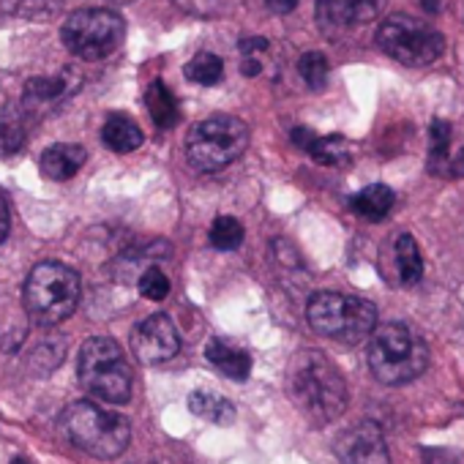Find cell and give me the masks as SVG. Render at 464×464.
<instances>
[{"mask_svg": "<svg viewBox=\"0 0 464 464\" xmlns=\"http://www.w3.org/2000/svg\"><path fill=\"white\" fill-rule=\"evenodd\" d=\"M287 393L295 407L317 426L344 415L350 391L344 374L320 350H301L287 366Z\"/></svg>", "mask_w": 464, "mask_h": 464, "instance_id": "6da1fadb", "label": "cell"}, {"mask_svg": "<svg viewBox=\"0 0 464 464\" xmlns=\"http://www.w3.org/2000/svg\"><path fill=\"white\" fill-rule=\"evenodd\" d=\"M429 366V347L407 323H385L374 328L369 342V369L382 385H404L418 380Z\"/></svg>", "mask_w": 464, "mask_h": 464, "instance_id": "7a4b0ae2", "label": "cell"}, {"mask_svg": "<svg viewBox=\"0 0 464 464\" xmlns=\"http://www.w3.org/2000/svg\"><path fill=\"white\" fill-rule=\"evenodd\" d=\"M80 295H82L80 274L66 263L47 260L34 266V271L28 274L23 290V306L36 325H58L74 314Z\"/></svg>", "mask_w": 464, "mask_h": 464, "instance_id": "3957f363", "label": "cell"}, {"mask_svg": "<svg viewBox=\"0 0 464 464\" xmlns=\"http://www.w3.org/2000/svg\"><path fill=\"white\" fill-rule=\"evenodd\" d=\"M61 426L66 437L96 459H118L131 442V423L121 412L93 401H74L63 410Z\"/></svg>", "mask_w": 464, "mask_h": 464, "instance_id": "277c9868", "label": "cell"}, {"mask_svg": "<svg viewBox=\"0 0 464 464\" xmlns=\"http://www.w3.org/2000/svg\"><path fill=\"white\" fill-rule=\"evenodd\" d=\"M80 385L110 404H126L131 399V366L115 339L93 336L80 347L77 358Z\"/></svg>", "mask_w": 464, "mask_h": 464, "instance_id": "5b68a950", "label": "cell"}, {"mask_svg": "<svg viewBox=\"0 0 464 464\" xmlns=\"http://www.w3.org/2000/svg\"><path fill=\"white\" fill-rule=\"evenodd\" d=\"M309 325L328 339L358 344L377 328V309L372 301L344 293H314L306 306Z\"/></svg>", "mask_w": 464, "mask_h": 464, "instance_id": "8992f818", "label": "cell"}, {"mask_svg": "<svg viewBox=\"0 0 464 464\" xmlns=\"http://www.w3.org/2000/svg\"><path fill=\"white\" fill-rule=\"evenodd\" d=\"M249 148V126L236 115H213L186 137V159L197 172H218Z\"/></svg>", "mask_w": 464, "mask_h": 464, "instance_id": "52a82bcc", "label": "cell"}, {"mask_svg": "<svg viewBox=\"0 0 464 464\" xmlns=\"http://www.w3.org/2000/svg\"><path fill=\"white\" fill-rule=\"evenodd\" d=\"M126 36V23L112 9H80L66 17L61 28L63 47L88 63L110 58Z\"/></svg>", "mask_w": 464, "mask_h": 464, "instance_id": "ba28073f", "label": "cell"}, {"mask_svg": "<svg viewBox=\"0 0 464 464\" xmlns=\"http://www.w3.org/2000/svg\"><path fill=\"white\" fill-rule=\"evenodd\" d=\"M377 47L393 58L396 63H404L410 69L429 66L442 55L445 39L431 25L410 17V14H391L374 34Z\"/></svg>", "mask_w": 464, "mask_h": 464, "instance_id": "9c48e42d", "label": "cell"}, {"mask_svg": "<svg viewBox=\"0 0 464 464\" xmlns=\"http://www.w3.org/2000/svg\"><path fill=\"white\" fill-rule=\"evenodd\" d=\"M180 350V336L167 314H150L131 331V353L140 363L156 366L175 358Z\"/></svg>", "mask_w": 464, "mask_h": 464, "instance_id": "30bf717a", "label": "cell"}, {"mask_svg": "<svg viewBox=\"0 0 464 464\" xmlns=\"http://www.w3.org/2000/svg\"><path fill=\"white\" fill-rule=\"evenodd\" d=\"M385 0H317V23L325 36H342L380 17Z\"/></svg>", "mask_w": 464, "mask_h": 464, "instance_id": "8fae6325", "label": "cell"}, {"mask_svg": "<svg viewBox=\"0 0 464 464\" xmlns=\"http://www.w3.org/2000/svg\"><path fill=\"white\" fill-rule=\"evenodd\" d=\"M336 459L342 464H391L385 437L377 423L363 420L336 440Z\"/></svg>", "mask_w": 464, "mask_h": 464, "instance_id": "7c38bea8", "label": "cell"}, {"mask_svg": "<svg viewBox=\"0 0 464 464\" xmlns=\"http://www.w3.org/2000/svg\"><path fill=\"white\" fill-rule=\"evenodd\" d=\"M82 85V74L77 69H63L61 74L53 77H34L25 82L23 93V107L25 112H50L53 107L63 104L69 96H74Z\"/></svg>", "mask_w": 464, "mask_h": 464, "instance_id": "4fadbf2b", "label": "cell"}, {"mask_svg": "<svg viewBox=\"0 0 464 464\" xmlns=\"http://www.w3.org/2000/svg\"><path fill=\"white\" fill-rule=\"evenodd\" d=\"M88 161V150L82 145H74V142H58V145H50L42 159H39V169L47 180H55V183H63V180H72L82 164Z\"/></svg>", "mask_w": 464, "mask_h": 464, "instance_id": "5bb4252c", "label": "cell"}, {"mask_svg": "<svg viewBox=\"0 0 464 464\" xmlns=\"http://www.w3.org/2000/svg\"><path fill=\"white\" fill-rule=\"evenodd\" d=\"M205 358L229 380H246L252 374V355L244 347H236L224 339H210L205 347Z\"/></svg>", "mask_w": 464, "mask_h": 464, "instance_id": "9a60e30c", "label": "cell"}, {"mask_svg": "<svg viewBox=\"0 0 464 464\" xmlns=\"http://www.w3.org/2000/svg\"><path fill=\"white\" fill-rule=\"evenodd\" d=\"M102 142L115 153H131L145 142V134L129 115L112 112L102 126Z\"/></svg>", "mask_w": 464, "mask_h": 464, "instance_id": "2e32d148", "label": "cell"}, {"mask_svg": "<svg viewBox=\"0 0 464 464\" xmlns=\"http://www.w3.org/2000/svg\"><path fill=\"white\" fill-rule=\"evenodd\" d=\"M188 410L210 423H218V426H227L236 420V404L216 391H191Z\"/></svg>", "mask_w": 464, "mask_h": 464, "instance_id": "e0dca14e", "label": "cell"}, {"mask_svg": "<svg viewBox=\"0 0 464 464\" xmlns=\"http://www.w3.org/2000/svg\"><path fill=\"white\" fill-rule=\"evenodd\" d=\"M393 260H396V279H399V285L412 287V285L420 282V276H423V257H420V249H418L415 238L407 236V232L396 238Z\"/></svg>", "mask_w": 464, "mask_h": 464, "instance_id": "ac0fdd59", "label": "cell"}, {"mask_svg": "<svg viewBox=\"0 0 464 464\" xmlns=\"http://www.w3.org/2000/svg\"><path fill=\"white\" fill-rule=\"evenodd\" d=\"M393 199H396V197H393V191H391L388 186L374 183V186L361 188V191L350 199V208H353L361 218H366V221H380V218H385V216L391 213Z\"/></svg>", "mask_w": 464, "mask_h": 464, "instance_id": "d6986e66", "label": "cell"}, {"mask_svg": "<svg viewBox=\"0 0 464 464\" xmlns=\"http://www.w3.org/2000/svg\"><path fill=\"white\" fill-rule=\"evenodd\" d=\"M145 107L153 118V123L159 129H172L180 118L178 112V102L172 96V91L161 82V80H153L145 91Z\"/></svg>", "mask_w": 464, "mask_h": 464, "instance_id": "ffe728a7", "label": "cell"}, {"mask_svg": "<svg viewBox=\"0 0 464 464\" xmlns=\"http://www.w3.org/2000/svg\"><path fill=\"white\" fill-rule=\"evenodd\" d=\"M306 153L317 161V164H325V167H339L344 161H350V142L339 134H331V137H317L309 142Z\"/></svg>", "mask_w": 464, "mask_h": 464, "instance_id": "44dd1931", "label": "cell"}, {"mask_svg": "<svg viewBox=\"0 0 464 464\" xmlns=\"http://www.w3.org/2000/svg\"><path fill=\"white\" fill-rule=\"evenodd\" d=\"M186 80L197 82V85H216L224 77V63L218 55L213 53H197L188 63H186Z\"/></svg>", "mask_w": 464, "mask_h": 464, "instance_id": "7402d4cb", "label": "cell"}, {"mask_svg": "<svg viewBox=\"0 0 464 464\" xmlns=\"http://www.w3.org/2000/svg\"><path fill=\"white\" fill-rule=\"evenodd\" d=\"M210 244L221 252H232L244 244V227L236 216H218L210 227Z\"/></svg>", "mask_w": 464, "mask_h": 464, "instance_id": "603a6c76", "label": "cell"}, {"mask_svg": "<svg viewBox=\"0 0 464 464\" xmlns=\"http://www.w3.org/2000/svg\"><path fill=\"white\" fill-rule=\"evenodd\" d=\"M25 148V126L20 115L4 112L0 115V159H9Z\"/></svg>", "mask_w": 464, "mask_h": 464, "instance_id": "cb8c5ba5", "label": "cell"}, {"mask_svg": "<svg viewBox=\"0 0 464 464\" xmlns=\"http://www.w3.org/2000/svg\"><path fill=\"white\" fill-rule=\"evenodd\" d=\"M431 145H429V169L431 172H440L448 167V148H450V123L448 121H440L434 118L431 121Z\"/></svg>", "mask_w": 464, "mask_h": 464, "instance_id": "d4e9b609", "label": "cell"}, {"mask_svg": "<svg viewBox=\"0 0 464 464\" xmlns=\"http://www.w3.org/2000/svg\"><path fill=\"white\" fill-rule=\"evenodd\" d=\"M298 72H301L304 82L312 91H325V85H328V61H325L323 53H306V55H301Z\"/></svg>", "mask_w": 464, "mask_h": 464, "instance_id": "484cf974", "label": "cell"}, {"mask_svg": "<svg viewBox=\"0 0 464 464\" xmlns=\"http://www.w3.org/2000/svg\"><path fill=\"white\" fill-rule=\"evenodd\" d=\"M140 295L148 298V301H164L169 295V279L161 268H148L142 276H140Z\"/></svg>", "mask_w": 464, "mask_h": 464, "instance_id": "4316f807", "label": "cell"}, {"mask_svg": "<svg viewBox=\"0 0 464 464\" xmlns=\"http://www.w3.org/2000/svg\"><path fill=\"white\" fill-rule=\"evenodd\" d=\"M175 4H178L183 12L197 14V17H213V14H218V9H221L218 0H175Z\"/></svg>", "mask_w": 464, "mask_h": 464, "instance_id": "83f0119b", "label": "cell"}, {"mask_svg": "<svg viewBox=\"0 0 464 464\" xmlns=\"http://www.w3.org/2000/svg\"><path fill=\"white\" fill-rule=\"evenodd\" d=\"M9 232H12V213H9L6 197L0 194V244H4V241L9 238Z\"/></svg>", "mask_w": 464, "mask_h": 464, "instance_id": "f1b7e54d", "label": "cell"}, {"mask_svg": "<svg viewBox=\"0 0 464 464\" xmlns=\"http://www.w3.org/2000/svg\"><path fill=\"white\" fill-rule=\"evenodd\" d=\"M268 39H244L241 42V53L244 55H257V53H268Z\"/></svg>", "mask_w": 464, "mask_h": 464, "instance_id": "f546056e", "label": "cell"}, {"mask_svg": "<svg viewBox=\"0 0 464 464\" xmlns=\"http://www.w3.org/2000/svg\"><path fill=\"white\" fill-rule=\"evenodd\" d=\"M266 6H268L274 14H290V12H295L298 0H266Z\"/></svg>", "mask_w": 464, "mask_h": 464, "instance_id": "4dcf8cb0", "label": "cell"}, {"mask_svg": "<svg viewBox=\"0 0 464 464\" xmlns=\"http://www.w3.org/2000/svg\"><path fill=\"white\" fill-rule=\"evenodd\" d=\"M448 172L450 178H464V148L453 156V161L448 164Z\"/></svg>", "mask_w": 464, "mask_h": 464, "instance_id": "1f68e13d", "label": "cell"}, {"mask_svg": "<svg viewBox=\"0 0 464 464\" xmlns=\"http://www.w3.org/2000/svg\"><path fill=\"white\" fill-rule=\"evenodd\" d=\"M241 72H244L246 77H257V74H260V61H257L255 55H244V66H241Z\"/></svg>", "mask_w": 464, "mask_h": 464, "instance_id": "d6a6232c", "label": "cell"}, {"mask_svg": "<svg viewBox=\"0 0 464 464\" xmlns=\"http://www.w3.org/2000/svg\"><path fill=\"white\" fill-rule=\"evenodd\" d=\"M12 464H28V461H25V459H14Z\"/></svg>", "mask_w": 464, "mask_h": 464, "instance_id": "836d02e7", "label": "cell"}, {"mask_svg": "<svg viewBox=\"0 0 464 464\" xmlns=\"http://www.w3.org/2000/svg\"><path fill=\"white\" fill-rule=\"evenodd\" d=\"M112 4H131V0H112Z\"/></svg>", "mask_w": 464, "mask_h": 464, "instance_id": "e575fe53", "label": "cell"}, {"mask_svg": "<svg viewBox=\"0 0 464 464\" xmlns=\"http://www.w3.org/2000/svg\"><path fill=\"white\" fill-rule=\"evenodd\" d=\"M131 464H153V461H131Z\"/></svg>", "mask_w": 464, "mask_h": 464, "instance_id": "d590c367", "label": "cell"}]
</instances>
